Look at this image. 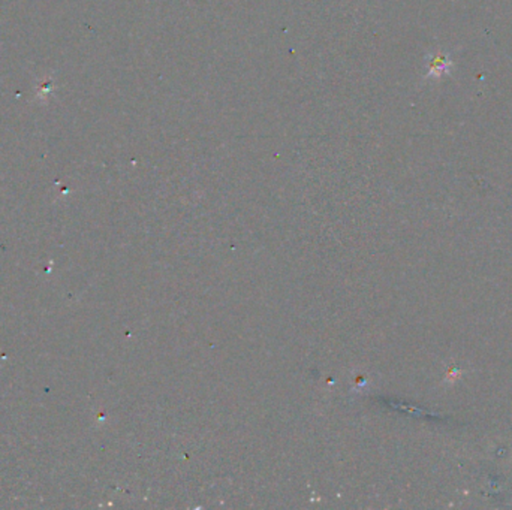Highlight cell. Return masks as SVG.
<instances>
[{
	"instance_id": "1",
	"label": "cell",
	"mask_w": 512,
	"mask_h": 510,
	"mask_svg": "<svg viewBox=\"0 0 512 510\" xmlns=\"http://www.w3.org/2000/svg\"><path fill=\"white\" fill-rule=\"evenodd\" d=\"M451 68V62L443 54H438L435 57L431 59L430 66H429V74L430 75H442L445 72H448Z\"/></svg>"
}]
</instances>
